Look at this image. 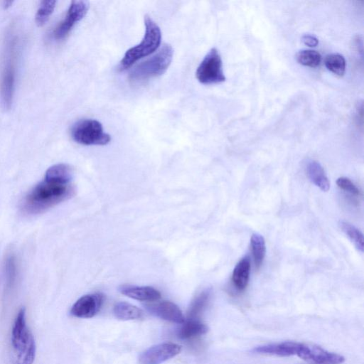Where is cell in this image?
<instances>
[{"instance_id":"cell-1","label":"cell","mask_w":364,"mask_h":364,"mask_svg":"<svg viewBox=\"0 0 364 364\" xmlns=\"http://www.w3.org/2000/svg\"><path fill=\"white\" fill-rule=\"evenodd\" d=\"M20 45L17 30L11 26L4 41L0 72V102L5 110L11 108L13 102Z\"/></svg>"},{"instance_id":"cell-2","label":"cell","mask_w":364,"mask_h":364,"mask_svg":"<svg viewBox=\"0 0 364 364\" xmlns=\"http://www.w3.org/2000/svg\"><path fill=\"white\" fill-rule=\"evenodd\" d=\"M71 182L44 180L36 185L25 197L22 209L27 214H38L71 198L75 194Z\"/></svg>"},{"instance_id":"cell-3","label":"cell","mask_w":364,"mask_h":364,"mask_svg":"<svg viewBox=\"0 0 364 364\" xmlns=\"http://www.w3.org/2000/svg\"><path fill=\"white\" fill-rule=\"evenodd\" d=\"M11 344L16 364H32L36 356V344L26 321V310L21 308L11 330Z\"/></svg>"},{"instance_id":"cell-4","label":"cell","mask_w":364,"mask_h":364,"mask_svg":"<svg viewBox=\"0 0 364 364\" xmlns=\"http://www.w3.org/2000/svg\"><path fill=\"white\" fill-rule=\"evenodd\" d=\"M145 33L141 43L126 51L119 62L118 70L124 71L140 59L158 49L161 41V31L156 22L148 15L144 16Z\"/></svg>"},{"instance_id":"cell-5","label":"cell","mask_w":364,"mask_h":364,"mask_svg":"<svg viewBox=\"0 0 364 364\" xmlns=\"http://www.w3.org/2000/svg\"><path fill=\"white\" fill-rule=\"evenodd\" d=\"M173 55L172 46L164 44L155 55L132 70L129 80L133 84H141L163 75L171 65Z\"/></svg>"},{"instance_id":"cell-6","label":"cell","mask_w":364,"mask_h":364,"mask_svg":"<svg viewBox=\"0 0 364 364\" xmlns=\"http://www.w3.org/2000/svg\"><path fill=\"white\" fill-rule=\"evenodd\" d=\"M73 140L83 145H106L111 141L109 134L104 132L102 124L93 119H83L71 128Z\"/></svg>"},{"instance_id":"cell-7","label":"cell","mask_w":364,"mask_h":364,"mask_svg":"<svg viewBox=\"0 0 364 364\" xmlns=\"http://www.w3.org/2000/svg\"><path fill=\"white\" fill-rule=\"evenodd\" d=\"M196 77L203 85L218 84L225 80L222 59L217 48H211L205 55L197 68Z\"/></svg>"},{"instance_id":"cell-8","label":"cell","mask_w":364,"mask_h":364,"mask_svg":"<svg viewBox=\"0 0 364 364\" xmlns=\"http://www.w3.org/2000/svg\"><path fill=\"white\" fill-rule=\"evenodd\" d=\"M88 9L89 3L86 1H71L65 18L53 31L54 38L57 41L65 38L75 25L84 18Z\"/></svg>"},{"instance_id":"cell-9","label":"cell","mask_w":364,"mask_h":364,"mask_svg":"<svg viewBox=\"0 0 364 364\" xmlns=\"http://www.w3.org/2000/svg\"><path fill=\"white\" fill-rule=\"evenodd\" d=\"M297 356L313 364H341L345 358L320 346L301 343Z\"/></svg>"},{"instance_id":"cell-10","label":"cell","mask_w":364,"mask_h":364,"mask_svg":"<svg viewBox=\"0 0 364 364\" xmlns=\"http://www.w3.org/2000/svg\"><path fill=\"white\" fill-rule=\"evenodd\" d=\"M181 348L173 343H162L144 350L139 356L141 364H161L176 356Z\"/></svg>"},{"instance_id":"cell-11","label":"cell","mask_w":364,"mask_h":364,"mask_svg":"<svg viewBox=\"0 0 364 364\" xmlns=\"http://www.w3.org/2000/svg\"><path fill=\"white\" fill-rule=\"evenodd\" d=\"M103 301L104 296L100 293L84 295L75 302L70 313L76 318H92L99 312Z\"/></svg>"},{"instance_id":"cell-12","label":"cell","mask_w":364,"mask_h":364,"mask_svg":"<svg viewBox=\"0 0 364 364\" xmlns=\"http://www.w3.org/2000/svg\"><path fill=\"white\" fill-rule=\"evenodd\" d=\"M146 309L153 315L161 319L176 323H183L185 318L181 309L169 301H162L147 304Z\"/></svg>"},{"instance_id":"cell-13","label":"cell","mask_w":364,"mask_h":364,"mask_svg":"<svg viewBox=\"0 0 364 364\" xmlns=\"http://www.w3.org/2000/svg\"><path fill=\"white\" fill-rule=\"evenodd\" d=\"M301 345V343L297 341H283L255 347L252 352L257 354L288 357L297 355Z\"/></svg>"},{"instance_id":"cell-14","label":"cell","mask_w":364,"mask_h":364,"mask_svg":"<svg viewBox=\"0 0 364 364\" xmlns=\"http://www.w3.org/2000/svg\"><path fill=\"white\" fill-rule=\"evenodd\" d=\"M119 291L124 295L141 301H155L161 298V293L149 286L123 284Z\"/></svg>"},{"instance_id":"cell-15","label":"cell","mask_w":364,"mask_h":364,"mask_svg":"<svg viewBox=\"0 0 364 364\" xmlns=\"http://www.w3.org/2000/svg\"><path fill=\"white\" fill-rule=\"evenodd\" d=\"M309 180L323 191H328L330 183L322 166L315 160H308L305 165Z\"/></svg>"},{"instance_id":"cell-16","label":"cell","mask_w":364,"mask_h":364,"mask_svg":"<svg viewBox=\"0 0 364 364\" xmlns=\"http://www.w3.org/2000/svg\"><path fill=\"white\" fill-rule=\"evenodd\" d=\"M250 267V259L247 255L243 257L235 265L232 274V282L238 291H243L247 287Z\"/></svg>"},{"instance_id":"cell-17","label":"cell","mask_w":364,"mask_h":364,"mask_svg":"<svg viewBox=\"0 0 364 364\" xmlns=\"http://www.w3.org/2000/svg\"><path fill=\"white\" fill-rule=\"evenodd\" d=\"M208 326L198 318H188L182 323L177 332V336L183 340H189L205 334Z\"/></svg>"},{"instance_id":"cell-18","label":"cell","mask_w":364,"mask_h":364,"mask_svg":"<svg viewBox=\"0 0 364 364\" xmlns=\"http://www.w3.org/2000/svg\"><path fill=\"white\" fill-rule=\"evenodd\" d=\"M113 312L116 318L123 321L139 319L144 315L141 309L124 301L117 303L113 308Z\"/></svg>"},{"instance_id":"cell-19","label":"cell","mask_w":364,"mask_h":364,"mask_svg":"<svg viewBox=\"0 0 364 364\" xmlns=\"http://www.w3.org/2000/svg\"><path fill=\"white\" fill-rule=\"evenodd\" d=\"M45 180L63 183L71 182L72 170L67 164H55L47 170Z\"/></svg>"},{"instance_id":"cell-20","label":"cell","mask_w":364,"mask_h":364,"mask_svg":"<svg viewBox=\"0 0 364 364\" xmlns=\"http://www.w3.org/2000/svg\"><path fill=\"white\" fill-rule=\"evenodd\" d=\"M250 245L256 269H259L264 261L266 252L265 240L259 233H253L251 236Z\"/></svg>"},{"instance_id":"cell-21","label":"cell","mask_w":364,"mask_h":364,"mask_svg":"<svg viewBox=\"0 0 364 364\" xmlns=\"http://www.w3.org/2000/svg\"><path fill=\"white\" fill-rule=\"evenodd\" d=\"M210 297V291L209 289H205L197 295L189 306L188 318H198L206 308Z\"/></svg>"},{"instance_id":"cell-22","label":"cell","mask_w":364,"mask_h":364,"mask_svg":"<svg viewBox=\"0 0 364 364\" xmlns=\"http://www.w3.org/2000/svg\"><path fill=\"white\" fill-rule=\"evenodd\" d=\"M338 225L341 230L347 235L351 242H353L356 248L363 252L364 240L363 235L360 230L350 223L345 220H340Z\"/></svg>"},{"instance_id":"cell-23","label":"cell","mask_w":364,"mask_h":364,"mask_svg":"<svg viewBox=\"0 0 364 364\" xmlns=\"http://www.w3.org/2000/svg\"><path fill=\"white\" fill-rule=\"evenodd\" d=\"M324 64L333 74L343 76L346 72V63L344 57L338 53H331L326 56Z\"/></svg>"},{"instance_id":"cell-24","label":"cell","mask_w":364,"mask_h":364,"mask_svg":"<svg viewBox=\"0 0 364 364\" xmlns=\"http://www.w3.org/2000/svg\"><path fill=\"white\" fill-rule=\"evenodd\" d=\"M296 61L304 66L316 68L321 61V54L313 50H302L296 54Z\"/></svg>"},{"instance_id":"cell-25","label":"cell","mask_w":364,"mask_h":364,"mask_svg":"<svg viewBox=\"0 0 364 364\" xmlns=\"http://www.w3.org/2000/svg\"><path fill=\"white\" fill-rule=\"evenodd\" d=\"M56 1H43L36 14V23L38 26H43L52 14Z\"/></svg>"},{"instance_id":"cell-26","label":"cell","mask_w":364,"mask_h":364,"mask_svg":"<svg viewBox=\"0 0 364 364\" xmlns=\"http://www.w3.org/2000/svg\"><path fill=\"white\" fill-rule=\"evenodd\" d=\"M337 186L343 191L350 195L359 197L361 196V191L355 185V183L348 178L340 177L336 181Z\"/></svg>"},{"instance_id":"cell-27","label":"cell","mask_w":364,"mask_h":364,"mask_svg":"<svg viewBox=\"0 0 364 364\" xmlns=\"http://www.w3.org/2000/svg\"><path fill=\"white\" fill-rule=\"evenodd\" d=\"M301 41L304 44L309 47H316L318 43V39L315 36L309 34L304 35L301 37Z\"/></svg>"}]
</instances>
